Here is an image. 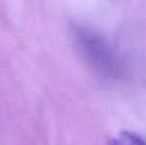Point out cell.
<instances>
[{
	"instance_id": "6da1fadb",
	"label": "cell",
	"mask_w": 146,
	"mask_h": 145,
	"mask_svg": "<svg viewBox=\"0 0 146 145\" xmlns=\"http://www.w3.org/2000/svg\"><path fill=\"white\" fill-rule=\"evenodd\" d=\"M76 35L82 49L94 67L104 73L114 72V58L110 48L102 36L87 28H78Z\"/></svg>"
},
{
	"instance_id": "7a4b0ae2",
	"label": "cell",
	"mask_w": 146,
	"mask_h": 145,
	"mask_svg": "<svg viewBox=\"0 0 146 145\" xmlns=\"http://www.w3.org/2000/svg\"><path fill=\"white\" fill-rule=\"evenodd\" d=\"M108 145H146V142L135 133L122 131L112 138Z\"/></svg>"
}]
</instances>
